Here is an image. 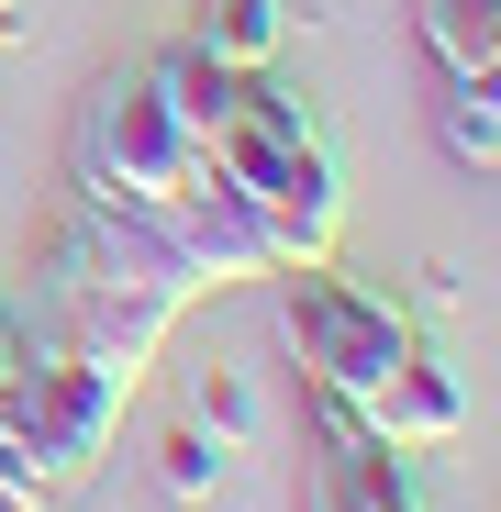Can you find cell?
<instances>
[{"mask_svg": "<svg viewBox=\"0 0 501 512\" xmlns=\"http://www.w3.org/2000/svg\"><path fill=\"white\" fill-rule=\"evenodd\" d=\"M190 301H201L190 256L167 245L145 212L78 201V212L56 223V245H45V301H34V323L56 334V346L101 357L112 379H145L156 346H167V323H179Z\"/></svg>", "mask_w": 501, "mask_h": 512, "instance_id": "6da1fadb", "label": "cell"}, {"mask_svg": "<svg viewBox=\"0 0 501 512\" xmlns=\"http://www.w3.org/2000/svg\"><path fill=\"white\" fill-rule=\"evenodd\" d=\"M201 156L223 167V190L268 223L279 268L334 256V234H346V167H334V134L312 123L301 90H279L268 67H245V101H234V123H223Z\"/></svg>", "mask_w": 501, "mask_h": 512, "instance_id": "7a4b0ae2", "label": "cell"}, {"mask_svg": "<svg viewBox=\"0 0 501 512\" xmlns=\"http://www.w3.org/2000/svg\"><path fill=\"white\" fill-rule=\"evenodd\" d=\"M78 201H112V212H156L179 179H201V134L167 112V90L134 67V78H101L90 101H78Z\"/></svg>", "mask_w": 501, "mask_h": 512, "instance_id": "3957f363", "label": "cell"}, {"mask_svg": "<svg viewBox=\"0 0 501 512\" xmlns=\"http://www.w3.org/2000/svg\"><path fill=\"white\" fill-rule=\"evenodd\" d=\"M279 279H290V357L312 368L323 401H346V412L379 401L390 368L424 346L401 301H379V290H357V279H334V256H312V268H279Z\"/></svg>", "mask_w": 501, "mask_h": 512, "instance_id": "277c9868", "label": "cell"}, {"mask_svg": "<svg viewBox=\"0 0 501 512\" xmlns=\"http://www.w3.org/2000/svg\"><path fill=\"white\" fill-rule=\"evenodd\" d=\"M123 401H134V379H112L101 357L56 346V334L34 323V357H23V379H12V390H0V423L23 435V457H34L56 490H78V479L101 468V446H112Z\"/></svg>", "mask_w": 501, "mask_h": 512, "instance_id": "5b68a950", "label": "cell"}, {"mask_svg": "<svg viewBox=\"0 0 501 512\" xmlns=\"http://www.w3.org/2000/svg\"><path fill=\"white\" fill-rule=\"evenodd\" d=\"M167 245L190 256V279L201 290H234V279H279V245H268V223L245 212L234 190H223V167H201V179H179L156 212H145Z\"/></svg>", "mask_w": 501, "mask_h": 512, "instance_id": "8992f818", "label": "cell"}, {"mask_svg": "<svg viewBox=\"0 0 501 512\" xmlns=\"http://www.w3.org/2000/svg\"><path fill=\"white\" fill-rule=\"evenodd\" d=\"M312 423H323V468H312V512H435L424 490H412L401 446H379L368 423L346 401H323L312 390Z\"/></svg>", "mask_w": 501, "mask_h": 512, "instance_id": "52a82bcc", "label": "cell"}, {"mask_svg": "<svg viewBox=\"0 0 501 512\" xmlns=\"http://www.w3.org/2000/svg\"><path fill=\"white\" fill-rule=\"evenodd\" d=\"M357 423H368L379 446H401V457L457 446V435H468V379H457V357H446V346H412V357L390 368V390L357 401Z\"/></svg>", "mask_w": 501, "mask_h": 512, "instance_id": "ba28073f", "label": "cell"}, {"mask_svg": "<svg viewBox=\"0 0 501 512\" xmlns=\"http://www.w3.org/2000/svg\"><path fill=\"white\" fill-rule=\"evenodd\" d=\"M446 78H501V0H412Z\"/></svg>", "mask_w": 501, "mask_h": 512, "instance_id": "9c48e42d", "label": "cell"}, {"mask_svg": "<svg viewBox=\"0 0 501 512\" xmlns=\"http://www.w3.org/2000/svg\"><path fill=\"white\" fill-rule=\"evenodd\" d=\"M435 134H446V156L457 167H501V78H446L435 90Z\"/></svg>", "mask_w": 501, "mask_h": 512, "instance_id": "30bf717a", "label": "cell"}, {"mask_svg": "<svg viewBox=\"0 0 501 512\" xmlns=\"http://www.w3.org/2000/svg\"><path fill=\"white\" fill-rule=\"evenodd\" d=\"M212 56H234V67H268L279 56V34H290V0H201V23H190Z\"/></svg>", "mask_w": 501, "mask_h": 512, "instance_id": "8fae6325", "label": "cell"}, {"mask_svg": "<svg viewBox=\"0 0 501 512\" xmlns=\"http://www.w3.org/2000/svg\"><path fill=\"white\" fill-rule=\"evenodd\" d=\"M223 468H234V446H223V435H201V423H179V435L156 446V479L179 490V501H212V490H223Z\"/></svg>", "mask_w": 501, "mask_h": 512, "instance_id": "7c38bea8", "label": "cell"}, {"mask_svg": "<svg viewBox=\"0 0 501 512\" xmlns=\"http://www.w3.org/2000/svg\"><path fill=\"white\" fill-rule=\"evenodd\" d=\"M190 423H201V435H223V446H245V435H257V401H245V379H201V401H190Z\"/></svg>", "mask_w": 501, "mask_h": 512, "instance_id": "4fadbf2b", "label": "cell"}, {"mask_svg": "<svg viewBox=\"0 0 501 512\" xmlns=\"http://www.w3.org/2000/svg\"><path fill=\"white\" fill-rule=\"evenodd\" d=\"M0 501H12V512H45V501H56V479L23 457V435H12V423H0Z\"/></svg>", "mask_w": 501, "mask_h": 512, "instance_id": "5bb4252c", "label": "cell"}, {"mask_svg": "<svg viewBox=\"0 0 501 512\" xmlns=\"http://www.w3.org/2000/svg\"><path fill=\"white\" fill-rule=\"evenodd\" d=\"M23 357H34V301H12V290H0V390L23 379Z\"/></svg>", "mask_w": 501, "mask_h": 512, "instance_id": "9a60e30c", "label": "cell"}, {"mask_svg": "<svg viewBox=\"0 0 501 512\" xmlns=\"http://www.w3.org/2000/svg\"><path fill=\"white\" fill-rule=\"evenodd\" d=\"M12 34H23V12H12V0H0V45H12Z\"/></svg>", "mask_w": 501, "mask_h": 512, "instance_id": "2e32d148", "label": "cell"}]
</instances>
